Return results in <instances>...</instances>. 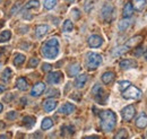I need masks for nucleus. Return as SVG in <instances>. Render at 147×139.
Here are the masks:
<instances>
[{
  "instance_id": "obj_48",
  "label": "nucleus",
  "mask_w": 147,
  "mask_h": 139,
  "mask_svg": "<svg viewBox=\"0 0 147 139\" xmlns=\"http://www.w3.org/2000/svg\"><path fill=\"white\" fill-rule=\"evenodd\" d=\"M1 1H2V0H0V2H1Z\"/></svg>"
},
{
  "instance_id": "obj_38",
  "label": "nucleus",
  "mask_w": 147,
  "mask_h": 139,
  "mask_svg": "<svg viewBox=\"0 0 147 139\" xmlns=\"http://www.w3.org/2000/svg\"><path fill=\"white\" fill-rule=\"evenodd\" d=\"M71 15H73V17L75 19H79L80 18V11L78 9H73L71 10Z\"/></svg>"
},
{
  "instance_id": "obj_7",
  "label": "nucleus",
  "mask_w": 147,
  "mask_h": 139,
  "mask_svg": "<svg viewBox=\"0 0 147 139\" xmlns=\"http://www.w3.org/2000/svg\"><path fill=\"white\" fill-rule=\"evenodd\" d=\"M47 80L49 84H59L62 80V72H60V71L50 72L47 77Z\"/></svg>"
},
{
  "instance_id": "obj_25",
  "label": "nucleus",
  "mask_w": 147,
  "mask_h": 139,
  "mask_svg": "<svg viewBox=\"0 0 147 139\" xmlns=\"http://www.w3.org/2000/svg\"><path fill=\"white\" fill-rule=\"evenodd\" d=\"M23 124L26 127V128H32L34 124H35V118H32V117H25V118H23Z\"/></svg>"
},
{
  "instance_id": "obj_31",
  "label": "nucleus",
  "mask_w": 147,
  "mask_h": 139,
  "mask_svg": "<svg viewBox=\"0 0 147 139\" xmlns=\"http://www.w3.org/2000/svg\"><path fill=\"white\" fill-rule=\"evenodd\" d=\"M10 77H11V69L6 68L5 71L2 72V75H1V79H2L5 83H8L9 79H10Z\"/></svg>"
},
{
  "instance_id": "obj_43",
  "label": "nucleus",
  "mask_w": 147,
  "mask_h": 139,
  "mask_svg": "<svg viewBox=\"0 0 147 139\" xmlns=\"http://www.w3.org/2000/svg\"><path fill=\"white\" fill-rule=\"evenodd\" d=\"M19 5H20V2H17V3H16V7L11 9V13H15V11H16V9H18V8H19Z\"/></svg>"
},
{
  "instance_id": "obj_1",
  "label": "nucleus",
  "mask_w": 147,
  "mask_h": 139,
  "mask_svg": "<svg viewBox=\"0 0 147 139\" xmlns=\"http://www.w3.org/2000/svg\"><path fill=\"white\" fill-rule=\"evenodd\" d=\"M100 119H101V128L105 132H111L117 123V115L113 111L105 110L100 113Z\"/></svg>"
},
{
  "instance_id": "obj_22",
  "label": "nucleus",
  "mask_w": 147,
  "mask_h": 139,
  "mask_svg": "<svg viewBox=\"0 0 147 139\" xmlns=\"http://www.w3.org/2000/svg\"><path fill=\"white\" fill-rule=\"evenodd\" d=\"M80 66L78 65V63H73V65H70L69 67H68V75L70 76V77H75V76H77V74L80 71Z\"/></svg>"
},
{
  "instance_id": "obj_24",
  "label": "nucleus",
  "mask_w": 147,
  "mask_h": 139,
  "mask_svg": "<svg viewBox=\"0 0 147 139\" xmlns=\"http://www.w3.org/2000/svg\"><path fill=\"white\" fill-rule=\"evenodd\" d=\"M16 86H17V88L20 89V90H26L27 87H28V84H27V82H26V79H25L24 77H20V78L17 79Z\"/></svg>"
},
{
  "instance_id": "obj_9",
  "label": "nucleus",
  "mask_w": 147,
  "mask_h": 139,
  "mask_svg": "<svg viewBox=\"0 0 147 139\" xmlns=\"http://www.w3.org/2000/svg\"><path fill=\"white\" fill-rule=\"evenodd\" d=\"M138 65L135 60H131V59H123L120 61V68L123 70H128L131 68H136Z\"/></svg>"
},
{
  "instance_id": "obj_4",
  "label": "nucleus",
  "mask_w": 147,
  "mask_h": 139,
  "mask_svg": "<svg viewBox=\"0 0 147 139\" xmlns=\"http://www.w3.org/2000/svg\"><path fill=\"white\" fill-rule=\"evenodd\" d=\"M87 68L88 70H95L102 63V57L98 53L91 52L87 54Z\"/></svg>"
},
{
  "instance_id": "obj_39",
  "label": "nucleus",
  "mask_w": 147,
  "mask_h": 139,
  "mask_svg": "<svg viewBox=\"0 0 147 139\" xmlns=\"http://www.w3.org/2000/svg\"><path fill=\"white\" fill-rule=\"evenodd\" d=\"M37 65H38V60H37L36 58H33V59H31V60H30L28 67H36Z\"/></svg>"
},
{
  "instance_id": "obj_47",
  "label": "nucleus",
  "mask_w": 147,
  "mask_h": 139,
  "mask_svg": "<svg viewBox=\"0 0 147 139\" xmlns=\"http://www.w3.org/2000/svg\"><path fill=\"white\" fill-rule=\"evenodd\" d=\"M145 58H146V60H147V51L145 52Z\"/></svg>"
},
{
  "instance_id": "obj_34",
  "label": "nucleus",
  "mask_w": 147,
  "mask_h": 139,
  "mask_svg": "<svg viewBox=\"0 0 147 139\" xmlns=\"http://www.w3.org/2000/svg\"><path fill=\"white\" fill-rule=\"evenodd\" d=\"M128 137V132H127V130L126 129H121L115 136H114V138L115 139H120V138H127Z\"/></svg>"
},
{
  "instance_id": "obj_49",
  "label": "nucleus",
  "mask_w": 147,
  "mask_h": 139,
  "mask_svg": "<svg viewBox=\"0 0 147 139\" xmlns=\"http://www.w3.org/2000/svg\"><path fill=\"white\" fill-rule=\"evenodd\" d=\"M146 137H147V132H146Z\"/></svg>"
},
{
  "instance_id": "obj_12",
  "label": "nucleus",
  "mask_w": 147,
  "mask_h": 139,
  "mask_svg": "<svg viewBox=\"0 0 147 139\" xmlns=\"http://www.w3.org/2000/svg\"><path fill=\"white\" fill-rule=\"evenodd\" d=\"M134 14V6L132 3L128 1L125 3V7H123V10H122V16L123 18H130Z\"/></svg>"
},
{
  "instance_id": "obj_44",
  "label": "nucleus",
  "mask_w": 147,
  "mask_h": 139,
  "mask_svg": "<svg viewBox=\"0 0 147 139\" xmlns=\"http://www.w3.org/2000/svg\"><path fill=\"white\" fill-rule=\"evenodd\" d=\"M5 89H6V87L2 86V85H0V93H1V92H3Z\"/></svg>"
},
{
  "instance_id": "obj_26",
  "label": "nucleus",
  "mask_w": 147,
  "mask_h": 139,
  "mask_svg": "<svg viewBox=\"0 0 147 139\" xmlns=\"http://www.w3.org/2000/svg\"><path fill=\"white\" fill-rule=\"evenodd\" d=\"M52 126H53V121H52V119H50V118L43 119V121L41 123V128H42L43 130H49L50 128H52Z\"/></svg>"
},
{
  "instance_id": "obj_42",
  "label": "nucleus",
  "mask_w": 147,
  "mask_h": 139,
  "mask_svg": "<svg viewBox=\"0 0 147 139\" xmlns=\"http://www.w3.org/2000/svg\"><path fill=\"white\" fill-rule=\"evenodd\" d=\"M143 53H144V49H143V48H137V49H136V51H135V54H136L137 57L142 55Z\"/></svg>"
},
{
  "instance_id": "obj_19",
  "label": "nucleus",
  "mask_w": 147,
  "mask_h": 139,
  "mask_svg": "<svg viewBox=\"0 0 147 139\" xmlns=\"http://www.w3.org/2000/svg\"><path fill=\"white\" fill-rule=\"evenodd\" d=\"M147 5L146 0H134L132 2V6H134V9H136L137 11H142L145 9Z\"/></svg>"
},
{
  "instance_id": "obj_3",
  "label": "nucleus",
  "mask_w": 147,
  "mask_h": 139,
  "mask_svg": "<svg viewBox=\"0 0 147 139\" xmlns=\"http://www.w3.org/2000/svg\"><path fill=\"white\" fill-rule=\"evenodd\" d=\"M143 93L139 88L129 85L125 90H122V96L126 100H139L142 97Z\"/></svg>"
},
{
  "instance_id": "obj_20",
  "label": "nucleus",
  "mask_w": 147,
  "mask_h": 139,
  "mask_svg": "<svg viewBox=\"0 0 147 139\" xmlns=\"http://www.w3.org/2000/svg\"><path fill=\"white\" fill-rule=\"evenodd\" d=\"M130 24H131V22H130L129 18H123V19H121V20L119 22L118 28H119L120 32H125L126 30H128L129 27H130Z\"/></svg>"
},
{
  "instance_id": "obj_21",
  "label": "nucleus",
  "mask_w": 147,
  "mask_h": 139,
  "mask_svg": "<svg viewBox=\"0 0 147 139\" xmlns=\"http://www.w3.org/2000/svg\"><path fill=\"white\" fill-rule=\"evenodd\" d=\"M129 49L127 45H121V47H118V48H115L113 51H112V55L113 57H120L121 54H123V53H126V52H128Z\"/></svg>"
},
{
  "instance_id": "obj_13",
  "label": "nucleus",
  "mask_w": 147,
  "mask_h": 139,
  "mask_svg": "<svg viewBox=\"0 0 147 139\" xmlns=\"http://www.w3.org/2000/svg\"><path fill=\"white\" fill-rule=\"evenodd\" d=\"M55 107H57V101L53 99H48L43 102V109L47 111V112H51L53 111Z\"/></svg>"
},
{
  "instance_id": "obj_23",
  "label": "nucleus",
  "mask_w": 147,
  "mask_h": 139,
  "mask_svg": "<svg viewBox=\"0 0 147 139\" xmlns=\"http://www.w3.org/2000/svg\"><path fill=\"white\" fill-rule=\"evenodd\" d=\"M48 31H49V26L48 25H38V26H36V28H35V33H36V35L38 37L45 35L48 33Z\"/></svg>"
},
{
  "instance_id": "obj_15",
  "label": "nucleus",
  "mask_w": 147,
  "mask_h": 139,
  "mask_svg": "<svg viewBox=\"0 0 147 139\" xmlns=\"http://www.w3.org/2000/svg\"><path fill=\"white\" fill-rule=\"evenodd\" d=\"M92 94L95 96L96 101H97V102H100V99H101V97H103V95H104V90H103V88L101 87V85L96 84V85H94V87H93Z\"/></svg>"
},
{
  "instance_id": "obj_17",
  "label": "nucleus",
  "mask_w": 147,
  "mask_h": 139,
  "mask_svg": "<svg viewBox=\"0 0 147 139\" xmlns=\"http://www.w3.org/2000/svg\"><path fill=\"white\" fill-rule=\"evenodd\" d=\"M74 111H75V105L71 103H66L59 109V113L62 114H71Z\"/></svg>"
},
{
  "instance_id": "obj_18",
  "label": "nucleus",
  "mask_w": 147,
  "mask_h": 139,
  "mask_svg": "<svg viewBox=\"0 0 147 139\" xmlns=\"http://www.w3.org/2000/svg\"><path fill=\"white\" fill-rule=\"evenodd\" d=\"M114 78H115V75H114V72H112V71L104 72V74L102 75V82H103L105 85H109L110 83H112Z\"/></svg>"
},
{
  "instance_id": "obj_37",
  "label": "nucleus",
  "mask_w": 147,
  "mask_h": 139,
  "mask_svg": "<svg viewBox=\"0 0 147 139\" xmlns=\"http://www.w3.org/2000/svg\"><path fill=\"white\" fill-rule=\"evenodd\" d=\"M16 117H17V113H16L15 111H10V112H8V114L6 115V118H7L8 120H14V119H16Z\"/></svg>"
},
{
  "instance_id": "obj_2",
  "label": "nucleus",
  "mask_w": 147,
  "mask_h": 139,
  "mask_svg": "<svg viewBox=\"0 0 147 139\" xmlns=\"http://www.w3.org/2000/svg\"><path fill=\"white\" fill-rule=\"evenodd\" d=\"M42 54L47 58V59H55L59 53V41L58 38L52 37L50 40H48L44 45L42 47Z\"/></svg>"
},
{
  "instance_id": "obj_30",
  "label": "nucleus",
  "mask_w": 147,
  "mask_h": 139,
  "mask_svg": "<svg viewBox=\"0 0 147 139\" xmlns=\"http://www.w3.org/2000/svg\"><path fill=\"white\" fill-rule=\"evenodd\" d=\"M38 6H40L38 0H30V1L25 5L24 9H25V10H28V9H32V8H37Z\"/></svg>"
},
{
  "instance_id": "obj_29",
  "label": "nucleus",
  "mask_w": 147,
  "mask_h": 139,
  "mask_svg": "<svg viewBox=\"0 0 147 139\" xmlns=\"http://www.w3.org/2000/svg\"><path fill=\"white\" fill-rule=\"evenodd\" d=\"M62 30H63V32H71V31L74 30L73 22H71L70 19H67V20H65V23H63V26H62Z\"/></svg>"
},
{
  "instance_id": "obj_16",
  "label": "nucleus",
  "mask_w": 147,
  "mask_h": 139,
  "mask_svg": "<svg viewBox=\"0 0 147 139\" xmlns=\"http://www.w3.org/2000/svg\"><path fill=\"white\" fill-rule=\"evenodd\" d=\"M87 79H88V77L85 74L78 76L76 78V80H75V86L77 87V88H83V87L85 86V84L87 83Z\"/></svg>"
},
{
  "instance_id": "obj_14",
  "label": "nucleus",
  "mask_w": 147,
  "mask_h": 139,
  "mask_svg": "<svg viewBox=\"0 0 147 139\" xmlns=\"http://www.w3.org/2000/svg\"><path fill=\"white\" fill-rule=\"evenodd\" d=\"M136 126L139 129H144L147 127V115L145 113H140L136 120Z\"/></svg>"
},
{
  "instance_id": "obj_41",
  "label": "nucleus",
  "mask_w": 147,
  "mask_h": 139,
  "mask_svg": "<svg viewBox=\"0 0 147 139\" xmlns=\"http://www.w3.org/2000/svg\"><path fill=\"white\" fill-rule=\"evenodd\" d=\"M14 97H15V96H14L13 94H8L7 96L3 97V101H5V102H10L11 100H14Z\"/></svg>"
},
{
  "instance_id": "obj_11",
  "label": "nucleus",
  "mask_w": 147,
  "mask_h": 139,
  "mask_svg": "<svg viewBox=\"0 0 147 139\" xmlns=\"http://www.w3.org/2000/svg\"><path fill=\"white\" fill-rule=\"evenodd\" d=\"M44 90H45V84H44V83H37V84H35L34 87L32 88L31 95L34 96V97H36V96H40Z\"/></svg>"
},
{
  "instance_id": "obj_6",
  "label": "nucleus",
  "mask_w": 147,
  "mask_h": 139,
  "mask_svg": "<svg viewBox=\"0 0 147 139\" xmlns=\"http://www.w3.org/2000/svg\"><path fill=\"white\" fill-rule=\"evenodd\" d=\"M121 114H122L123 120H126V121H131L132 118H134L135 114H136V109H135L134 105H128V106H126V107L122 109Z\"/></svg>"
},
{
  "instance_id": "obj_35",
  "label": "nucleus",
  "mask_w": 147,
  "mask_h": 139,
  "mask_svg": "<svg viewBox=\"0 0 147 139\" xmlns=\"http://www.w3.org/2000/svg\"><path fill=\"white\" fill-rule=\"evenodd\" d=\"M118 85H119V89H120V90H125V89H126L129 85H131V84H130V82H128V80H122V82H119Z\"/></svg>"
},
{
  "instance_id": "obj_8",
  "label": "nucleus",
  "mask_w": 147,
  "mask_h": 139,
  "mask_svg": "<svg viewBox=\"0 0 147 139\" xmlns=\"http://www.w3.org/2000/svg\"><path fill=\"white\" fill-rule=\"evenodd\" d=\"M87 42H88V45L91 48H100L103 44V38L98 35H92L88 37Z\"/></svg>"
},
{
  "instance_id": "obj_40",
  "label": "nucleus",
  "mask_w": 147,
  "mask_h": 139,
  "mask_svg": "<svg viewBox=\"0 0 147 139\" xmlns=\"http://www.w3.org/2000/svg\"><path fill=\"white\" fill-rule=\"evenodd\" d=\"M51 69H52V66L50 63H43V66H42V70L43 71H50Z\"/></svg>"
},
{
  "instance_id": "obj_28",
  "label": "nucleus",
  "mask_w": 147,
  "mask_h": 139,
  "mask_svg": "<svg viewBox=\"0 0 147 139\" xmlns=\"http://www.w3.org/2000/svg\"><path fill=\"white\" fill-rule=\"evenodd\" d=\"M25 55L24 54H20V53H17L15 57H14V65L15 66H20L25 62Z\"/></svg>"
},
{
  "instance_id": "obj_27",
  "label": "nucleus",
  "mask_w": 147,
  "mask_h": 139,
  "mask_svg": "<svg viewBox=\"0 0 147 139\" xmlns=\"http://www.w3.org/2000/svg\"><path fill=\"white\" fill-rule=\"evenodd\" d=\"M75 129L73 126H63L61 128V134L62 136H68V135H74Z\"/></svg>"
},
{
  "instance_id": "obj_50",
  "label": "nucleus",
  "mask_w": 147,
  "mask_h": 139,
  "mask_svg": "<svg viewBox=\"0 0 147 139\" xmlns=\"http://www.w3.org/2000/svg\"><path fill=\"white\" fill-rule=\"evenodd\" d=\"M0 67H1V66H0Z\"/></svg>"
},
{
  "instance_id": "obj_45",
  "label": "nucleus",
  "mask_w": 147,
  "mask_h": 139,
  "mask_svg": "<svg viewBox=\"0 0 147 139\" xmlns=\"http://www.w3.org/2000/svg\"><path fill=\"white\" fill-rule=\"evenodd\" d=\"M2 109H3V106H2V104H1V103H0V112H1V111H2Z\"/></svg>"
},
{
  "instance_id": "obj_10",
  "label": "nucleus",
  "mask_w": 147,
  "mask_h": 139,
  "mask_svg": "<svg viewBox=\"0 0 147 139\" xmlns=\"http://www.w3.org/2000/svg\"><path fill=\"white\" fill-rule=\"evenodd\" d=\"M142 41H143V36H142V35H136V36L129 38L128 41L126 42L125 45H127L129 49H131V48H136V47H138V45L140 44Z\"/></svg>"
},
{
  "instance_id": "obj_33",
  "label": "nucleus",
  "mask_w": 147,
  "mask_h": 139,
  "mask_svg": "<svg viewBox=\"0 0 147 139\" xmlns=\"http://www.w3.org/2000/svg\"><path fill=\"white\" fill-rule=\"evenodd\" d=\"M11 37V33L9 31H3L2 33H0V42H6Z\"/></svg>"
},
{
  "instance_id": "obj_32",
  "label": "nucleus",
  "mask_w": 147,
  "mask_h": 139,
  "mask_svg": "<svg viewBox=\"0 0 147 139\" xmlns=\"http://www.w3.org/2000/svg\"><path fill=\"white\" fill-rule=\"evenodd\" d=\"M57 6V0H45L44 1V8L45 9H53Z\"/></svg>"
},
{
  "instance_id": "obj_5",
  "label": "nucleus",
  "mask_w": 147,
  "mask_h": 139,
  "mask_svg": "<svg viewBox=\"0 0 147 139\" xmlns=\"http://www.w3.org/2000/svg\"><path fill=\"white\" fill-rule=\"evenodd\" d=\"M101 14H102V17H103V19H104L105 22L110 23L111 20L114 18V8H113V6H111V5H105V6L102 8Z\"/></svg>"
},
{
  "instance_id": "obj_36",
  "label": "nucleus",
  "mask_w": 147,
  "mask_h": 139,
  "mask_svg": "<svg viewBox=\"0 0 147 139\" xmlns=\"http://www.w3.org/2000/svg\"><path fill=\"white\" fill-rule=\"evenodd\" d=\"M93 5H94V0H87L86 2H85V10L88 13V11H91V9L93 8Z\"/></svg>"
},
{
  "instance_id": "obj_46",
  "label": "nucleus",
  "mask_w": 147,
  "mask_h": 139,
  "mask_svg": "<svg viewBox=\"0 0 147 139\" xmlns=\"http://www.w3.org/2000/svg\"><path fill=\"white\" fill-rule=\"evenodd\" d=\"M67 1H68V2H69V3H71V2H74V1H75V0H67Z\"/></svg>"
}]
</instances>
